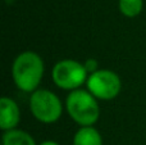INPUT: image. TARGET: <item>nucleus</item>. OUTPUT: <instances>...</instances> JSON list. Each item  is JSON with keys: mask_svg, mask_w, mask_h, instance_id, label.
<instances>
[{"mask_svg": "<svg viewBox=\"0 0 146 145\" xmlns=\"http://www.w3.org/2000/svg\"><path fill=\"white\" fill-rule=\"evenodd\" d=\"M14 84L22 91L35 92L44 76V62L35 51H23L13 62Z\"/></svg>", "mask_w": 146, "mask_h": 145, "instance_id": "nucleus-1", "label": "nucleus"}, {"mask_svg": "<svg viewBox=\"0 0 146 145\" xmlns=\"http://www.w3.org/2000/svg\"><path fill=\"white\" fill-rule=\"evenodd\" d=\"M67 112L81 127L94 126L100 117V107L96 98L86 90H73L67 96Z\"/></svg>", "mask_w": 146, "mask_h": 145, "instance_id": "nucleus-2", "label": "nucleus"}, {"mask_svg": "<svg viewBox=\"0 0 146 145\" xmlns=\"http://www.w3.org/2000/svg\"><path fill=\"white\" fill-rule=\"evenodd\" d=\"M30 108L33 117L42 123L56 122L63 113L60 99L46 89H37L31 94Z\"/></svg>", "mask_w": 146, "mask_h": 145, "instance_id": "nucleus-3", "label": "nucleus"}, {"mask_svg": "<svg viewBox=\"0 0 146 145\" xmlns=\"http://www.w3.org/2000/svg\"><path fill=\"white\" fill-rule=\"evenodd\" d=\"M85 64L73 59H63L54 66L51 76L54 84L63 90H78L82 84L87 82Z\"/></svg>", "mask_w": 146, "mask_h": 145, "instance_id": "nucleus-4", "label": "nucleus"}, {"mask_svg": "<svg viewBox=\"0 0 146 145\" xmlns=\"http://www.w3.org/2000/svg\"><path fill=\"white\" fill-rule=\"evenodd\" d=\"M87 89L96 99L111 100L121 92L119 76L110 69H98L87 78Z\"/></svg>", "mask_w": 146, "mask_h": 145, "instance_id": "nucleus-5", "label": "nucleus"}, {"mask_svg": "<svg viewBox=\"0 0 146 145\" xmlns=\"http://www.w3.org/2000/svg\"><path fill=\"white\" fill-rule=\"evenodd\" d=\"M21 113L17 103L10 98L0 99V128L3 131L14 130L19 123Z\"/></svg>", "mask_w": 146, "mask_h": 145, "instance_id": "nucleus-6", "label": "nucleus"}, {"mask_svg": "<svg viewBox=\"0 0 146 145\" xmlns=\"http://www.w3.org/2000/svg\"><path fill=\"white\" fill-rule=\"evenodd\" d=\"M73 145H103V138L94 126L81 127L74 134Z\"/></svg>", "mask_w": 146, "mask_h": 145, "instance_id": "nucleus-7", "label": "nucleus"}, {"mask_svg": "<svg viewBox=\"0 0 146 145\" xmlns=\"http://www.w3.org/2000/svg\"><path fill=\"white\" fill-rule=\"evenodd\" d=\"M3 145H36L35 139L23 130H9L3 135Z\"/></svg>", "mask_w": 146, "mask_h": 145, "instance_id": "nucleus-8", "label": "nucleus"}, {"mask_svg": "<svg viewBox=\"0 0 146 145\" xmlns=\"http://www.w3.org/2000/svg\"><path fill=\"white\" fill-rule=\"evenodd\" d=\"M144 7L142 0H119V10L123 15L133 18L139 15Z\"/></svg>", "mask_w": 146, "mask_h": 145, "instance_id": "nucleus-9", "label": "nucleus"}, {"mask_svg": "<svg viewBox=\"0 0 146 145\" xmlns=\"http://www.w3.org/2000/svg\"><path fill=\"white\" fill-rule=\"evenodd\" d=\"M85 68L87 72L94 73V72L98 71V63H96V61H94V59H88V61L85 63Z\"/></svg>", "mask_w": 146, "mask_h": 145, "instance_id": "nucleus-10", "label": "nucleus"}, {"mask_svg": "<svg viewBox=\"0 0 146 145\" xmlns=\"http://www.w3.org/2000/svg\"><path fill=\"white\" fill-rule=\"evenodd\" d=\"M40 145H59V144L53 140H46V141H44V143H41Z\"/></svg>", "mask_w": 146, "mask_h": 145, "instance_id": "nucleus-11", "label": "nucleus"}]
</instances>
